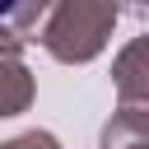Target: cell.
<instances>
[{"label":"cell","instance_id":"6da1fadb","mask_svg":"<svg viewBox=\"0 0 149 149\" xmlns=\"http://www.w3.org/2000/svg\"><path fill=\"white\" fill-rule=\"evenodd\" d=\"M116 19H121L116 0H51L33 42H42V51L61 65H88L107 47Z\"/></svg>","mask_w":149,"mask_h":149},{"label":"cell","instance_id":"3957f363","mask_svg":"<svg viewBox=\"0 0 149 149\" xmlns=\"http://www.w3.org/2000/svg\"><path fill=\"white\" fill-rule=\"evenodd\" d=\"M116 98L130 107H149V37H130V47L112 65Z\"/></svg>","mask_w":149,"mask_h":149},{"label":"cell","instance_id":"277c9868","mask_svg":"<svg viewBox=\"0 0 149 149\" xmlns=\"http://www.w3.org/2000/svg\"><path fill=\"white\" fill-rule=\"evenodd\" d=\"M102 149H149V107L121 102L102 126Z\"/></svg>","mask_w":149,"mask_h":149},{"label":"cell","instance_id":"5b68a950","mask_svg":"<svg viewBox=\"0 0 149 149\" xmlns=\"http://www.w3.org/2000/svg\"><path fill=\"white\" fill-rule=\"evenodd\" d=\"M0 149H61V140H56L51 130H23V135L5 140Z\"/></svg>","mask_w":149,"mask_h":149},{"label":"cell","instance_id":"7a4b0ae2","mask_svg":"<svg viewBox=\"0 0 149 149\" xmlns=\"http://www.w3.org/2000/svg\"><path fill=\"white\" fill-rule=\"evenodd\" d=\"M23 47H28V42H23L9 23H0V121L28 112V107H33V93H37L33 70L23 65Z\"/></svg>","mask_w":149,"mask_h":149},{"label":"cell","instance_id":"8992f818","mask_svg":"<svg viewBox=\"0 0 149 149\" xmlns=\"http://www.w3.org/2000/svg\"><path fill=\"white\" fill-rule=\"evenodd\" d=\"M14 5H19V0H0V23H5L9 14H14Z\"/></svg>","mask_w":149,"mask_h":149}]
</instances>
